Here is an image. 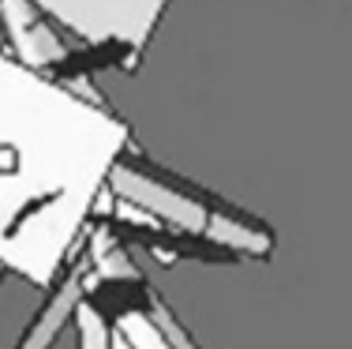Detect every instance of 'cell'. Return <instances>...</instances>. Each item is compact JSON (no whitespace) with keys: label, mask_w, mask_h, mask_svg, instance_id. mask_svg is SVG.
<instances>
[{"label":"cell","mask_w":352,"mask_h":349,"mask_svg":"<svg viewBox=\"0 0 352 349\" xmlns=\"http://www.w3.org/2000/svg\"><path fill=\"white\" fill-rule=\"evenodd\" d=\"M206 237L221 240V244H229V248H248V252H266V248H270V237L240 226V222H232V218H217V214H210V222H206Z\"/></svg>","instance_id":"cell-8"},{"label":"cell","mask_w":352,"mask_h":349,"mask_svg":"<svg viewBox=\"0 0 352 349\" xmlns=\"http://www.w3.org/2000/svg\"><path fill=\"white\" fill-rule=\"evenodd\" d=\"M0 282H4V267H0Z\"/></svg>","instance_id":"cell-11"},{"label":"cell","mask_w":352,"mask_h":349,"mask_svg":"<svg viewBox=\"0 0 352 349\" xmlns=\"http://www.w3.org/2000/svg\"><path fill=\"white\" fill-rule=\"evenodd\" d=\"M90 267V260L75 263V271L68 274V278H60V286L53 289V297L45 301V308H41V315L34 319V327L23 335V342L15 349H53V342L60 338V330L72 323L75 315V304L82 301V271Z\"/></svg>","instance_id":"cell-5"},{"label":"cell","mask_w":352,"mask_h":349,"mask_svg":"<svg viewBox=\"0 0 352 349\" xmlns=\"http://www.w3.org/2000/svg\"><path fill=\"white\" fill-rule=\"evenodd\" d=\"M124 147L128 128L109 105L0 49V267L53 286L82 255Z\"/></svg>","instance_id":"cell-1"},{"label":"cell","mask_w":352,"mask_h":349,"mask_svg":"<svg viewBox=\"0 0 352 349\" xmlns=\"http://www.w3.org/2000/svg\"><path fill=\"white\" fill-rule=\"evenodd\" d=\"M72 323H75V335H79V349H113V327L102 319V312L87 297L75 304Z\"/></svg>","instance_id":"cell-7"},{"label":"cell","mask_w":352,"mask_h":349,"mask_svg":"<svg viewBox=\"0 0 352 349\" xmlns=\"http://www.w3.org/2000/svg\"><path fill=\"white\" fill-rule=\"evenodd\" d=\"M64 83H68V87H72V90H75V94H79V98H87V102H94V105H105L102 90H98L94 83H90V76H87V72H75V76H68Z\"/></svg>","instance_id":"cell-10"},{"label":"cell","mask_w":352,"mask_h":349,"mask_svg":"<svg viewBox=\"0 0 352 349\" xmlns=\"http://www.w3.org/2000/svg\"><path fill=\"white\" fill-rule=\"evenodd\" d=\"M45 19L79 38V45H109L124 53V68H135L169 0H30Z\"/></svg>","instance_id":"cell-2"},{"label":"cell","mask_w":352,"mask_h":349,"mask_svg":"<svg viewBox=\"0 0 352 349\" xmlns=\"http://www.w3.org/2000/svg\"><path fill=\"white\" fill-rule=\"evenodd\" d=\"M146 312H150V319H154L157 327H162V335L169 338V346H173V349H195V346H191V338H188V330H184L180 323L173 319L169 308H165V304L157 301V297H150V308H146Z\"/></svg>","instance_id":"cell-9"},{"label":"cell","mask_w":352,"mask_h":349,"mask_svg":"<svg viewBox=\"0 0 352 349\" xmlns=\"http://www.w3.org/2000/svg\"><path fill=\"white\" fill-rule=\"evenodd\" d=\"M0 23H4L8 53L19 56L30 68L49 72L53 64L68 61V41H64L60 27L38 12L30 0H0Z\"/></svg>","instance_id":"cell-4"},{"label":"cell","mask_w":352,"mask_h":349,"mask_svg":"<svg viewBox=\"0 0 352 349\" xmlns=\"http://www.w3.org/2000/svg\"><path fill=\"white\" fill-rule=\"evenodd\" d=\"M109 188H113V195H124V199H131V203L146 207V211L157 214L165 226L184 229V233H206L210 211H206L199 199H191L188 192H176V188L157 184L154 177H142V173H135L128 162L113 165V173H109Z\"/></svg>","instance_id":"cell-3"},{"label":"cell","mask_w":352,"mask_h":349,"mask_svg":"<svg viewBox=\"0 0 352 349\" xmlns=\"http://www.w3.org/2000/svg\"><path fill=\"white\" fill-rule=\"evenodd\" d=\"M116 327L128 335L131 349H173L169 338L162 335V327H157V323L150 319V312H142V308L120 312V315H116Z\"/></svg>","instance_id":"cell-6"}]
</instances>
